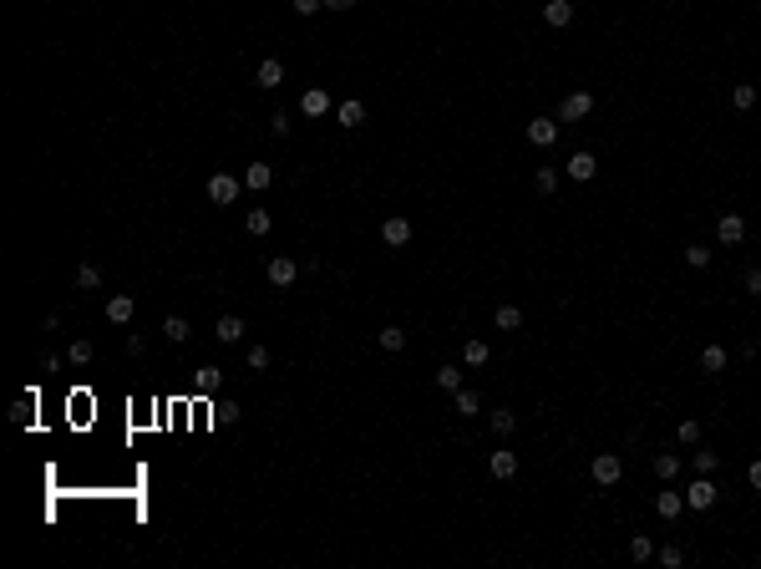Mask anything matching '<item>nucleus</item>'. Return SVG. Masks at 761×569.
Here are the masks:
<instances>
[{
	"mask_svg": "<svg viewBox=\"0 0 761 569\" xmlns=\"http://www.w3.org/2000/svg\"><path fill=\"white\" fill-rule=\"evenodd\" d=\"M11 422H16V427H30V422H36V407H30V402H16V407H11Z\"/></svg>",
	"mask_w": 761,
	"mask_h": 569,
	"instance_id": "obj_34",
	"label": "nucleus"
},
{
	"mask_svg": "<svg viewBox=\"0 0 761 569\" xmlns=\"http://www.w3.org/2000/svg\"><path fill=\"white\" fill-rule=\"evenodd\" d=\"M716 234H721V244H741L746 239V219L741 214H721L716 219Z\"/></svg>",
	"mask_w": 761,
	"mask_h": 569,
	"instance_id": "obj_7",
	"label": "nucleus"
},
{
	"mask_svg": "<svg viewBox=\"0 0 761 569\" xmlns=\"http://www.w3.org/2000/svg\"><path fill=\"white\" fill-rule=\"evenodd\" d=\"M193 387L198 392H218V387H224V371H218V366H198L193 371Z\"/></svg>",
	"mask_w": 761,
	"mask_h": 569,
	"instance_id": "obj_20",
	"label": "nucleus"
},
{
	"mask_svg": "<svg viewBox=\"0 0 761 569\" xmlns=\"http://www.w3.org/2000/svg\"><path fill=\"white\" fill-rule=\"evenodd\" d=\"M269 128H274V138H284V133H290V117L274 112V117H269Z\"/></svg>",
	"mask_w": 761,
	"mask_h": 569,
	"instance_id": "obj_42",
	"label": "nucleus"
},
{
	"mask_svg": "<svg viewBox=\"0 0 761 569\" xmlns=\"http://www.w3.org/2000/svg\"><path fill=\"white\" fill-rule=\"evenodd\" d=\"M680 442H701V422L685 417V422H680Z\"/></svg>",
	"mask_w": 761,
	"mask_h": 569,
	"instance_id": "obj_40",
	"label": "nucleus"
},
{
	"mask_svg": "<svg viewBox=\"0 0 761 569\" xmlns=\"http://www.w3.org/2000/svg\"><path fill=\"white\" fill-rule=\"evenodd\" d=\"M239 188H244V178H234V173H213V178H208V204H234V199H239Z\"/></svg>",
	"mask_w": 761,
	"mask_h": 569,
	"instance_id": "obj_2",
	"label": "nucleus"
},
{
	"mask_svg": "<svg viewBox=\"0 0 761 569\" xmlns=\"http://www.w3.org/2000/svg\"><path fill=\"white\" fill-rule=\"evenodd\" d=\"M213 336L224 341V346H234V341H244V321H239V315H218V321H213Z\"/></svg>",
	"mask_w": 761,
	"mask_h": 569,
	"instance_id": "obj_12",
	"label": "nucleus"
},
{
	"mask_svg": "<svg viewBox=\"0 0 761 569\" xmlns=\"http://www.w3.org/2000/svg\"><path fill=\"white\" fill-rule=\"evenodd\" d=\"M269 224H274L269 209H249V219H244V229H249V234H269Z\"/></svg>",
	"mask_w": 761,
	"mask_h": 569,
	"instance_id": "obj_26",
	"label": "nucleus"
},
{
	"mask_svg": "<svg viewBox=\"0 0 761 569\" xmlns=\"http://www.w3.org/2000/svg\"><path fill=\"white\" fill-rule=\"evenodd\" d=\"M716 503V483H711V473H701L690 488H685V509H711Z\"/></svg>",
	"mask_w": 761,
	"mask_h": 569,
	"instance_id": "obj_3",
	"label": "nucleus"
},
{
	"mask_svg": "<svg viewBox=\"0 0 761 569\" xmlns=\"http://www.w3.org/2000/svg\"><path fill=\"white\" fill-rule=\"evenodd\" d=\"M695 473H716V453H711V448L695 453Z\"/></svg>",
	"mask_w": 761,
	"mask_h": 569,
	"instance_id": "obj_39",
	"label": "nucleus"
},
{
	"mask_svg": "<svg viewBox=\"0 0 761 569\" xmlns=\"http://www.w3.org/2000/svg\"><path fill=\"white\" fill-rule=\"evenodd\" d=\"M680 509H685V493H675V488H665V493L655 498V514H660V519H680Z\"/></svg>",
	"mask_w": 761,
	"mask_h": 569,
	"instance_id": "obj_14",
	"label": "nucleus"
},
{
	"mask_svg": "<svg viewBox=\"0 0 761 569\" xmlns=\"http://www.w3.org/2000/svg\"><path fill=\"white\" fill-rule=\"evenodd\" d=\"M513 427H518V417L507 412V407H497V412H492V432H497V437H507Z\"/></svg>",
	"mask_w": 761,
	"mask_h": 569,
	"instance_id": "obj_32",
	"label": "nucleus"
},
{
	"mask_svg": "<svg viewBox=\"0 0 761 569\" xmlns=\"http://www.w3.org/2000/svg\"><path fill=\"white\" fill-rule=\"evenodd\" d=\"M77 290H102V270L97 265H81L77 270Z\"/></svg>",
	"mask_w": 761,
	"mask_h": 569,
	"instance_id": "obj_27",
	"label": "nucleus"
},
{
	"mask_svg": "<svg viewBox=\"0 0 761 569\" xmlns=\"http://www.w3.org/2000/svg\"><path fill=\"white\" fill-rule=\"evenodd\" d=\"M533 183H538V194H553V188H558V173H553V168H538Z\"/></svg>",
	"mask_w": 761,
	"mask_h": 569,
	"instance_id": "obj_38",
	"label": "nucleus"
},
{
	"mask_svg": "<svg viewBox=\"0 0 761 569\" xmlns=\"http://www.w3.org/2000/svg\"><path fill=\"white\" fill-rule=\"evenodd\" d=\"M436 387L441 392H457L462 387V366H436Z\"/></svg>",
	"mask_w": 761,
	"mask_h": 569,
	"instance_id": "obj_28",
	"label": "nucleus"
},
{
	"mask_svg": "<svg viewBox=\"0 0 761 569\" xmlns=\"http://www.w3.org/2000/svg\"><path fill=\"white\" fill-rule=\"evenodd\" d=\"M487 468H492V478H513V473H518V453L513 448H497Z\"/></svg>",
	"mask_w": 761,
	"mask_h": 569,
	"instance_id": "obj_16",
	"label": "nucleus"
},
{
	"mask_svg": "<svg viewBox=\"0 0 761 569\" xmlns=\"http://www.w3.org/2000/svg\"><path fill=\"white\" fill-rule=\"evenodd\" d=\"M746 295H761V270H746Z\"/></svg>",
	"mask_w": 761,
	"mask_h": 569,
	"instance_id": "obj_43",
	"label": "nucleus"
},
{
	"mask_svg": "<svg viewBox=\"0 0 761 569\" xmlns=\"http://www.w3.org/2000/svg\"><path fill=\"white\" fill-rule=\"evenodd\" d=\"M650 554H655V544L645 539V534H634V539H629V559H640V564H645Z\"/></svg>",
	"mask_w": 761,
	"mask_h": 569,
	"instance_id": "obj_35",
	"label": "nucleus"
},
{
	"mask_svg": "<svg viewBox=\"0 0 761 569\" xmlns=\"http://www.w3.org/2000/svg\"><path fill=\"white\" fill-rule=\"evenodd\" d=\"M254 82H259V87H269V92H274V87L284 82V67H279V61L269 56V61H259V72H254Z\"/></svg>",
	"mask_w": 761,
	"mask_h": 569,
	"instance_id": "obj_18",
	"label": "nucleus"
},
{
	"mask_svg": "<svg viewBox=\"0 0 761 569\" xmlns=\"http://www.w3.org/2000/svg\"><path fill=\"white\" fill-rule=\"evenodd\" d=\"M290 6H295V16H315V11L325 6V0H290Z\"/></svg>",
	"mask_w": 761,
	"mask_h": 569,
	"instance_id": "obj_41",
	"label": "nucleus"
},
{
	"mask_svg": "<svg viewBox=\"0 0 761 569\" xmlns=\"http://www.w3.org/2000/svg\"><path fill=\"white\" fill-rule=\"evenodd\" d=\"M589 473H594V483H599V488H614V483L624 478V463H619L614 453H599V458L589 463Z\"/></svg>",
	"mask_w": 761,
	"mask_h": 569,
	"instance_id": "obj_1",
	"label": "nucleus"
},
{
	"mask_svg": "<svg viewBox=\"0 0 761 569\" xmlns=\"http://www.w3.org/2000/svg\"><path fill=\"white\" fill-rule=\"evenodd\" d=\"M91 356H97V351H91V341H72V351H67L72 366H91Z\"/></svg>",
	"mask_w": 761,
	"mask_h": 569,
	"instance_id": "obj_31",
	"label": "nucleus"
},
{
	"mask_svg": "<svg viewBox=\"0 0 761 569\" xmlns=\"http://www.w3.org/2000/svg\"><path fill=\"white\" fill-rule=\"evenodd\" d=\"M675 473H680V458H675V453H660V458H655V478H665V483H670Z\"/></svg>",
	"mask_w": 761,
	"mask_h": 569,
	"instance_id": "obj_29",
	"label": "nucleus"
},
{
	"mask_svg": "<svg viewBox=\"0 0 761 569\" xmlns=\"http://www.w3.org/2000/svg\"><path fill=\"white\" fill-rule=\"evenodd\" d=\"M731 107H736V112L756 107V87H751V82H736V92H731Z\"/></svg>",
	"mask_w": 761,
	"mask_h": 569,
	"instance_id": "obj_24",
	"label": "nucleus"
},
{
	"mask_svg": "<svg viewBox=\"0 0 761 569\" xmlns=\"http://www.w3.org/2000/svg\"><path fill=\"white\" fill-rule=\"evenodd\" d=\"M487 356H492V351H487V341H467V346H462V366H483Z\"/></svg>",
	"mask_w": 761,
	"mask_h": 569,
	"instance_id": "obj_22",
	"label": "nucleus"
},
{
	"mask_svg": "<svg viewBox=\"0 0 761 569\" xmlns=\"http://www.w3.org/2000/svg\"><path fill=\"white\" fill-rule=\"evenodd\" d=\"M249 371H269V346H249Z\"/></svg>",
	"mask_w": 761,
	"mask_h": 569,
	"instance_id": "obj_36",
	"label": "nucleus"
},
{
	"mask_svg": "<svg viewBox=\"0 0 761 569\" xmlns=\"http://www.w3.org/2000/svg\"><path fill=\"white\" fill-rule=\"evenodd\" d=\"M594 173H599V158H594V153H574V158H568V178L589 183Z\"/></svg>",
	"mask_w": 761,
	"mask_h": 569,
	"instance_id": "obj_11",
	"label": "nucleus"
},
{
	"mask_svg": "<svg viewBox=\"0 0 761 569\" xmlns=\"http://www.w3.org/2000/svg\"><path fill=\"white\" fill-rule=\"evenodd\" d=\"M685 265L706 270V265H711V249H706V244H685Z\"/></svg>",
	"mask_w": 761,
	"mask_h": 569,
	"instance_id": "obj_33",
	"label": "nucleus"
},
{
	"mask_svg": "<svg viewBox=\"0 0 761 569\" xmlns=\"http://www.w3.org/2000/svg\"><path fill=\"white\" fill-rule=\"evenodd\" d=\"M264 275H269V284H274V290H290V284H295V275H300V265L279 255V260H269V270H264Z\"/></svg>",
	"mask_w": 761,
	"mask_h": 569,
	"instance_id": "obj_4",
	"label": "nucleus"
},
{
	"mask_svg": "<svg viewBox=\"0 0 761 569\" xmlns=\"http://www.w3.org/2000/svg\"><path fill=\"white\" fill-rule=\"evenodd\" d=\"M269 183H274V168H269V163H249V168H244V188H254V194H264Z\"/></svg>",
	"mask_w": 761,
	"mask_h": 569,
	"instance_id": "obj_13",
	"label": "nucleus"
},
{
	"mask_svg": "<svg viewBox=\"0 0 761 569\" xmlns=\"http://www.w3.org/2000/svg\"><path fill=\"white\" fill-rule=\"evenodd\" d=\"M543 21H548V26H568V21H574V0H548V6H543Z\"/></svg>",
	"mask_w": 761,
	"mask_h": 569,
	"instance_id": "obj_17",
	"label": "nucleus"
},
{
	"mask_svg": "<svg viewBox=\"0 0 761 569\" xmlns=\"http://www.w3.org/2000/svg\"><path fill=\"white\" fill-rule=\"evenodd\" d=\"M376 341H380V351H401V346H406V331H401V326H380Z\"/></svg>",
	"mask_w": 761,
	"mask_h": 569,
	"instance_id": "obj_23",
	"label": "nucleus"
},
{
	"mask_svg": "<svg viewBox=\"0 0 761 569\" xmlns=\"http://www.w3.org/2000/svg\"><path fill=\"white\" fill-rule=\"evenodd\" d=\"M660 564H665V569H680V564H685L680 544H665V549H660Z\"/></svg>",
	"mask_w": 761,
	"mask_h": 569,
	"instance_id": "obj_37",
	"label": "nucleus"
},
{
	"mask_svg": "<svg viewBox=\"0 0 761 569\" xmlns=\"http://www.w3.org/2000/svg\"><path fill=\"white\" fill-rule=\"evenodd\" d=\"M589 112H594V97H589V92H574V97H563L558 122H579V117H589Z\"/></svg>",
	"mask_w": 761,
	"mask_h": 569,
	"instance_id": "obj_5",
	"label": "nucleus"
},
{
	"mask_svg": "<svg viewBox=\"0 0 761 569\" xmlns=\"http://www.w3.org/2000/svg\"><path fill=\"white\" fill-rule=\"evenodd\" d=\"M492 321H497V331H518V326H523V310H518V305H497Z\"/></svg>",
	"mask_w": 761,
	"mask_h": 569,
	"instance_id": "obj_21",
	"label": "nucleus"
},
{
	"mask_svg": "<svg viewBox=\"0 0 761 569\" xmlns=\"http://www.w3.org/2000/svg\"><path fill=\"white\" fill-rule=\"evenodd\" d=\"M746 483H751V488H761V458H756V463L746 468Z\"/></svg>",
	"mask_w": 761,
	"mask_h": 569,
	"instance_id": "obj_44",
	"label": "nucleus"
},
{
	"mask_svg": "<svg viewBox=\"0 0 761 569\" xmlns=\"http://www.w3.org/2000/svg\"><path fill=\"white\" fill-rule=\"evenodd\" d=\"M380 239H386L391 249H401V244H411V219H401V214H391L386 224H380Z\"/></svg>",
	"mask_w": 761,
	"mask_h": 569,
	"instance_id": "obj_6",
	"label": "nucleus"
},
{
	"mask_svg": "<svg viewBox=\"0 0 761 569\" xmlns=\"http://www.w3.org/2000/svg\"><path fill=\"white\" fill-rule=\"evenodd\" d=\"M188 331H193V326H188V315H168V321H163V336L168 341H188Z\"/></svg>",
	"mask_w": 761,
	"mask_h": 569,
	"instance_id": "obj_25",
	"label": "nucleus"
},
{
	"mask_svg": "<svg viewBox=\"0 0 761 569\" xmlns=\"http://www.w3.org/2000/svg\"><path fill=\"white\" fill-rule=\"evenodd\" d=\"M335 117H340V128H351V133H356V128H366V102H356V97H351V102H340Z\"/></svg>",
	"mask_w": 761,
	"mask_h": 569,
	"instance_id": "obj_10",
	"label": "nucleus"
},
{
	"mask_svg": "<svg viewBox=\"0 0 761 569\" xmlns=\"http://www.w3.org/2000/svg\"><path fill=\"white\" fill-rule=\"evenodd\" d=\"M325 6H330V11H351V6H356V0H325Z\"/></svg>",
	"mask_w": 761,
	"mask_h": 569,
	"instance_id": "obj_45",
	"label": "nucleus"
},
{
	"mask_svg": "<svg viewBox=\"0 0 761 569\" xmlns=\"http://www.w3.org/2000/svg\"><path fill=\"white\" fill-rule=\"evenodd\" d=\"M133 310H137L133 295H112V300H107V321H112V326H127V321H133Z\"/></svg>",
	"mask_w": 761,
	"mask_h": 569,
	"instance_id": "obj_15",
	"label": "nucleus"
},
{
	"mask_svg": "<svg viewBox=\"0 0 761 569\" xmlns=\"http://www.w3.org/2000/svg\"><path fill=\"white\" fill-rule=\"evenodd\" d=\"M452 397H457V412H462V417H478V407H483V402H478V392H467V387H457Z\"/></svg>",
	"mask_w": 761,
	"mask_h": 569,
	"instance_id": "obj_30",
	"label": "nucleus"
},
{
	"mask_svg": "<svg viewBox=\"0 0 761 569\" xmlns=\"http://www.w3.org/2000/svg\"><path fill=\"white\" fill-rule=\"evenodd\" d=\"M300 112H305V117H325V112H330V92H320V87H310L305 97H300Z\"/></svg>",
	"mask_w": 761,
	"mask_h": 569,
	"instance_id": "obj_9",
	"label": "nucleus"
},
{
	"mask_svg": "<svg viewBox=\"0 0 761 569\" xmlns=\"http://www.w3.org/2000/svg\"><path fill=\"white\" fill-rule=\"evenodd\" d=\"M553 138H558V122H553V117H533V122H528V143L548 148Z\"/></svg>",
	"mask_w": 761,
	"mask_h": 569,
	"instance_id": "obj_8",
	"label": "nucleus"
},
{
	"mask_svg": "<svg viewBox=\"0 0 761 569\" xmlns=\"http://www.w3.org/2000/svg\"><path fill=\"white\" fill-rule=\"evenodd\" d=\"M701 366H706L711 376H721L726 366H731V356H726V346H706V351H701Z\"/></svg>",
	"mask_w": 761,
	"mask_h": 569,
	"instance_id": "obj_19",
	"label": "nucleus"
}]
</instances>
